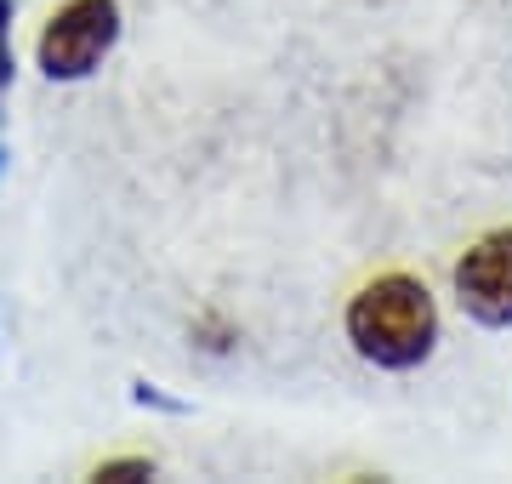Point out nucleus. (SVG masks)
<instances>
[{
	"mask_svg": "<svg viewBox=\"0 0 512 484\" xmlns=\"http://www.w3.org/2000/svg\"><path fill=\"white\" fill-rule=\"evenodd\" d=\"M0 359H6V308H0Z\"/></svg>",
	"mask_w": 512,
	"mask_h": 484,
	"instance_id": "9",
	"label": "nucleus"
},
{
	"mask_svg": "<svg viewBox=\"0 0 512 484\" xmlns=\"http://www.w3.org/2000/svg\"><path fill=\"white\" fill-rule=\"evenodd\" d=\"M12 18H18V0H0V97L12 92V80H18V52H12Z\"/></svg>",
	"mask_w": 512,
	"mask_h": 484,
	"instance_id": "6",
	"label": "nucleus"
},
{
	"mask_svg": "<svg viewBox=\"0 0 512 484\" xmlns=\"http://www.w3.org/2000/svg\"><path fill=\"white\" fill-rule=\"evenodd\" d=\"M439 297L416 268H376L342 302V336L370 371L404 376L439 354Z\"/></svg>",
	"mask_w": 512,
	"mask_h": 484,
	"instance_id": "1",
	"label": "nucleus"
},
{
	"mask_svg": "<svg viewBox=\"0 0 512 484\" xmlns=\"http://www.w3.org/2000/svg\"><path fill=\"white\" fill-rule=\"evenodd\" d=\"M120 46V0H57L35 35V69L52 86L92 80Z\"/></svg>",
	"mask_w": 512,
	"mask_h": 484,
	"instance_id": "2",
	"label": "nucleus"
},
{
	"mask_svg": "<svg viewBox=\"0 0 512 484\" xmlns=\"http://www.w3.org/2000/svg\"><path fill=\"white\" fill-rule=\"evenodd\" d=\"M188 336H194V348L211 359H228L239 348V319L228 314V308H217V302H205L200 314L188 319Z\"/></svg>",
	"mask_w": 512,
	"mask_h": 484,
	"instance_id": "4",
	"label": "nucleus"
},
{
	"mask_svg": "<svg viewBox=\"0 0 512 484\" xmlns=\"http://www.w3.org/2000/svg\"><path fill=\"white\" fill-rule=\"evenodd\" d=\"M131 399L143 410H165V416H188V405L183 399H171V393H160L154 382H131Z\"/></svg>",
	"mask_w": 512,
	"mask_h": 484,
	"instance_id": "7",
	"label": "nucleus"
},
{
	"mask_svg": "<svg viewBox=\"0 0 512 484\" xmlns=\"http://www.w3.org/2000/svg\"><path fill=\"white\" fill-rule=\"evenodd\" d=\"M160 473V462L148 456V450H131V456H103V462L92 467L97 484H148Z\"/></svg>",
	"mask_w": 512,
	"mask_h": 484,
	"instance_id": "5",
	"label": "nucleus"
},
{
	"mask_svg": "<svg viewBox=\"0 0 512 484\" xmlns=\"http://www.w3.org/2000/svg\"><path fill=\"white\" fill-rule=\"evenodd\" d=\"M450 297L478 331H512V223H495L456 251Z\"/></svg>",
	"mask_w": 512,
	"mask_h": 484,
	"instance_id": "3",
	"label": "nucleus"
},
{
	"mask_svg": "<svg viewBox=\"0 0 512 484\" xmlns=\"http://www.w3.org/2000/svg\"><path fill=\"white\" fill-rule=\"evenodd\" d=\"M6 171H12V149H6V143H0V177H6Z\"/></svg>",
	"mask_w": 512,
	"mask_h": 484,
	"instance_id": "8",
	"label": "nucleus"
}]
</instances>
